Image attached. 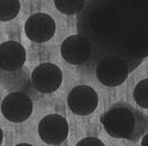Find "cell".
Returning <instances> with one entry per match:
<instances>
[{
  "label": "cell",
  "mask_w": 148,
  "mask_h": 146,
  "mask_svg": "<svg viewBox=\"0 0 148 146\" xmlns=\"http://www.w3.org/2000/svg\"><path fill=\"white\" fill-rule=\"evenodd\" d=\"M16 146H33L31 144H28V143H20V144H17Z\"/></svg>",
  "instance_id": "17"
},
{
  "label": "cell",
  "mask_w": 148,
  "mask_h": 146,
  "mask_svg": "<svg viewBox=\"0 0 148 146\" xmlns=\"http://www.w3.org/2000/svg\"><path fill=\"white\" fill-rule=\"evenodd\" d=\"M92 54V44L85 35L74 34L66 37L61 45V55L64 61L81 65L90 58Z\"/></svg>",
  "instance_id": "7"
},
{
  "label": "cell",
  "mask_w": 148,
  "mask_h": 146,
  "mask_svg": "<svg viewBox=\"0 0 148 146\" xmlns=\"http://www.w3.org/2000/svg\"><path fill=\"white\" fill-rule=\"evenodd\" d=\"M108 135L136 142L148 131V118L128 103H115L101 118Z\"/></svg>",
  "instance_id": "1"
},
{
  "label": "cell",
  "mask_w": 148,
  "mask_h": 146,
  "mask_svg": "<svg viewBox=\"0 0 148 146\" xmlns=\"http://www.w3.org/2000/svg\"><path fill=\"white\" fill-rule=\"evenodd\" d=\"M76 146H105L104 143L96 137H85L81 140Z\"/></svg>",
  "instance_id": "14"
},
{
  "label": "cell",
  "mask_w": 148,
  "mask_h": 146,
  "mask_svg": "<svg viewBox=\"0 0 148 146\" xmlns=\"http://www.w3.org/2000/svg\"><path fill=\"white\" fill-rule=\"evenodd\" d=\"M33 109L31 99L22 92L9 93L1 102V112L8 121L19 123L28 120Z\"/></svg>",
  "instance_id": "4"
},
{
  "label": "cell",
  "mask_w": 148,
  "mask_h": 146,
  "mask_svg": "<svg viewBox=\"0 0 148 146\" xmlns=\"http://www.w3.org/2000/svg\"><path fill=\"white\" fill-rule=\"evenodd\" d=\"M20 7L18 0H0V21L6 22L14 19L20 11Z\"/></svg>",
  "instance_id": "11"
},
{
  "label": "cell",
  "mask_w": 148,
  "mask_h": 146,
  "mask_svg": "<svg viewBox=\"0 0 148 146\" xmlns=\"http://www.w3.org/2000/svg\"><path fill=\"white\" fill-rule=\"evenodd\" d=\"M63 75L60 67L52 63H43L37 66L31 74V81L39 92L52 93L62 85Z\"/></svg>",
  "instance_id": "3"
},
{
  "label": "cell",
  "mask_w": 148,
  "mask_h": 146,
  "mask_svg": "<svg viewBox=\"0 0 148 146\" xmlns=\"http://www.w3.org/2000/svg\"><path fill=\"white\" fill-rule=\"evenodd\" d=\"M38 132L44 143L59 145L66 140L69 135V123L60 114H49L40 121Z\"/></svg>",
  "instance_id": "5"
},
{
  "label": "cell",
  "mask_w": 148,
  "mask_h": 146,
  "mask_svg": "<svg viewBox=\"0 0 148 146\" xmlns=\"http://www.w3.org/2000/svg\"><path fill=\"white\" fill-rule=\"evenodd\" d=\"M56 8L64 14H75L80 12L85 5L84 0H54Z\"/></svg>",
  "instance_id": "12"
},
{
  "label": "cell",
  "mask_w": 148,
  "mask_h": 146,
  "mask_svg": "<svg viewBox=\"0 0 148 146\" xmlns=\"http://www.w3.org/2000/svg\"><path fill=\"white\" fill-rule=\"evenodd\" d=\"M25 49L18 42L8 41L0 44V68L6 72H16L23 66Z\"/></svg>",
  "instance_id": "9"
},
{
  "label": "cell",
  "mask_w": 148,
  "mask_h": 146,
  "mask_svg": "<svg viewBox=\"0 0 148 146\" xmlns=\"http://www.w3.org/2000/svg\"><path fill=\"white\" fill-rule=\"evenodd\" d=\"M99 104V96L90 86H76L68 95V105L77 116H88Z\"/></svg>",
  "instance_id": "6"
},
{
  "label": "cell",
  "mask_w": 148,
  "mask_h": 146,
  "mask_svg": "<svg viewBox=\"0 0 148 146\" xmlns=\"http://www.w3.org/2000/svg\"><path fill=\"white\" fill-rule=\"evenodd\" d=\"M130 67L127 63L117 56H110L99 63L96 67V76L99 82L107 87L122 85L127 79Z\"/></svg>",
  "instance_id": "2"
},
{
  "label": "cell",
  "mask_w": 148,
  "mask_h": 146,
  "mask_svg": "<svg viewBox=\"0 0 148 146\" xmlns=\"http://www.w3.org/2000/svg\"><path fill=\"white\" fill-rule=\"evenodd\" d=\"M2 140H3V132H2V130L0 128V145H1V143H2Z\"/></svg>",
  "instance_id": "16"
},
{
  "label": "cell",
  "mask_w": 148,
  "mask_h": 146,
  "mask_svg": "<svg viewBox=\"0 0 148 146\" xmlns=\"http://www.w3.org/2000/svg\"><path fill=\"white\" fill-rule=\"evenodd\" d=\"M126 46L136 57L148 56V31L140 30L132 34L127 39Z\"/></svg>",
  "instance_id": "10"
},
{
  "label": "cell",
  "mask_w": 148,
  "mask_h": 146,
  "mask_svg": "<svg viewBox=\"0 0 148 146\" xmlns=\"http://www.w3.org/2000/svg\"><path fill=\"white\" fill-rule=\"evenodd\" d=\"M135 102L144 109H148V78L143 79L136 85L134 89Z\"/></svg>",
  "instance_id": "13"
},
{
  "label": "cell",
  "mask_w": 148,
  "mask_h": 146,
  "mask_svg": "<svg viewBox=\"0 0 148 146\" xmlns=\"http://www.w3.org/2000/svg\"><path fill=\"white\" fill-rule=\"evenodd\" d=\"M56 28V22L51 16L39 12L28 18L25 24V32L32 42L44 43L53 37Z\"/></svg>",
  "instance_id": "8"
},
{
  "label": "cell",
  "mask_w": 148,
  "mask_h": 146,
  "mask_svg": "<svg viewBox=\"0 0 148 146\" xmlns=\"http://www.w3.org/2000/svg\"><path fill=\"white\" fill-rule=\"evenodd\" d=\"M142 146H148V132L143 137L142 140Z\"/></svg>",
  "instance_id": "15"
}]
</instances>
